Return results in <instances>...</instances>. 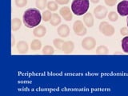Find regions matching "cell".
Instances as JSON below:
<instances>
[{
    "instance_id": "1",
    "label": "cell",
    "mask_w": 128,
    "mask_h": 96,
    "mask_svg": "<svg viewBox=\"0 0 128 96\" xmlns=\"http://www.w3.org/2000/svg\"><path fill=\"white\" fill-rule=\"evenodd\" d=\"M42 19V14L38 8H29L22 15V22L27 28L38 26Z\"/></svg>"
},
{
    "instance_id": "2",
    "label": "cell",
    "mask_w": 128,
    "mask_h": 96,
    "mask_svg": "<svg viewBox=\"0 0 128 96\" xmlns=\"http://www.w3.org/2000/svg\"><path fill=\"white\" fill-rule=\"evenodd\" d=\"M90 6V0H73L71 2L72 13L77 16L86 14Z\"/></svg>"
},
{
    "instance_id": "3",
    "label": "cell",
    "mask_w": 128,
    "mask_h": 96,
    "mask_svg": "<svg viewBox=\"0 0 128 96\" xmlns=\"http://www.w3.org/2000/svg\"><path fill=\"white\" fill-rule=\"evenodd\" d=\"M99 31L107 37L112 36L115 32L114 27L107 22H102L99 24Z\"/></svg>"
},
{
    "instance_id": "4",
    "label": "cell",
    "mask_w": 128,
    "mask_h": 96,
    "mask_svg": "<svg viewBox=\"0 0 128 96\" xmlns=\"http://www.w3.org/2000/svg\"><path fill=\"white\" fill-rule=\"evenodd\" d=\"M73 30L78 36H84L87 33L86 27L81 20H77L73 24Z\"/></svg>"
},
{
    "instance_id": "5",
    "label": "cell",
    "mask_w": 128,
    "mask_h": 96,
    "mask_svg": "<svg viewBox=\"0 0 128 96\" xmlns=\"http://www.w3.org/2000/svg\"><path fill=\"white\" fill-rule=\"evenodd\" d=\"M96 46V41L93 37H86L82 41V47L86 50H91Z\"/></svg>"
},
{
    "instance_id": "6",
    "label": "cell",
    "mask_w": 128,
    "mask_h": 96,
    "mask_svg": "<svg viewBox=\"0 0 128 96\" xmlns=\"http://www.w3.org/2000/svg\"><path fill=\"white\" fill-rule=\"evenodd\" d=\"M108 13V10L106 6L99 5L96 6L94 9V14L97 19H103L106 18V16Z\"/></svg>"
},
{
    "instance_id": "7",
    "label": "cell",
    "mask_w": 128,
    "mask_h": 96,
    "mask_svg": "<svg viewBox=\"0 0 128 96\" xmlns=\"http://www.w3.org/2000/svg\"><path fill=\"white\" fill-rule=\"evenodd\" d=\"M117 11L119 15L127 16L128 15V0H122L117 6Z\"/></svg>"
},
{
    "instance_id": "8",
    "label": "cell",
    "mask_w": 128,
    "mask_h": 96,
    "mask_svg": "<svg viewBox=\"0 0 128 96\" xmlns=\"http://www.w3.org/2000/svg\"><path fill=\"white\" fill-rule=\"evenodd\" d=\"M60 15L67 22H70L73 18V14H72L70 9L68 6H62L59 10Z\"/></svg>"
},
{
    "instance_id": "9",
    "label": "cell",
    "mask_w": 128,
    "mask_h": 96,
    "mask_svg": "<svg viewBox=\"0 0 128 96\" xmlns=\"http://www.w3.org/2000/svg\"><path fill=\"white\" fill-rule=\"evenodd\" d=\"M70 28L66 24L59 26L57 29V33L61 38H66L70 34Z\"/></svg>"
},
{
    "instance_id": "10",
    "label": "cell",
    "mask_w": 128,
    "mask_h": 96,
    "mask_svg": "<svg viewBox=\"0 0 128 96\" xmlns=\"http://www.w3.org/2000/svg\"><path fill=\"white\" fill-rule=\"evenodd\" d=\"M46 34V28L42 25L36 26L33 30V34L36 38H42L43 36H45Z\"/></svg>"
},
{
    "instance_id": "11",
    "label": "cell",
    "mask_w": 128,
    "mask_h": 96,
    "mask_svg": "<svg viewBox=\"0 0 128 96\" xmlns=\"http://www.w3.org/2000/svg\"><path fill=\"white\" fill-rule=\"evenodd\" d=\"M74 49V43L72 41H66L62 46V51L65 54H70Z\"/></svg>"
},
{
    "instance_id": "12",
    "label": "cell",
    "mask_w": 128,
    "mask_h": 96,
    "mask_svg": "<svg viewBox=\"0 0 128 96\" xmlns=\"http://www.w3.org/2000/svg\"><path fill=\"white\" fill-rule=\"evenodd\" d=\"M83 22L87 27H92L94 26V19L91 13H86L83 16Z\"/></svg>"
},
{
    "instance_id": "13",
    "label": "cell",
    "mask_w": 128,
    "mask_h": 96,
    "mask_svg": "<svg viewBox=\"0 0 128 96\" xmlns=\"http://www.w3.org/2000/svg\"><path fill=\"white\" fill-rule=\"evenodd\" d=\"M16 48L18 51V53L20 54H26V52L28 51V49H29V46H28V44L26 42L23 41H19L17 45H16Z\"/></svg>"
},
{
    "instance_id": "14",
    "label": "cell",
    "mask_w": 128,
    "mask_h": 96,
    "mask_svg": "<svg viewBox=\"0 0 128 96\" xmlns=\"http://www.w3.org/2000/svg\"><path fill=\"white\" fill-rule=\"evenodd\" d=\"M22 26V21L18 18H14L12 19L11 22V28L13 31H17Z\"/></svg>"
},
{
    "instance_id": "15",
    "label": "cell",
    "mask_w": 128,
    "mask_h": 96,
    "mask_svg": "<svg viewBox=\"0 0 128 96\" xmlns=\"http://www.w3.org/2000/svg\"><path fill=\"white\" fill-rule=\"evenodd\" d=\"M61 21H62L61 17H60L58 14H55V13L52 14V17L50 20V22L52 26H56L59 25V24L61 23Z\"/></svg>"
},
{
    "instance_id": "16",
    "label": "cell",
    "mask_w": 128,
    "mask_h": 96,
    "mask_svg": "<svg viewBox=\"0 0 128 96\" xmlns=\"http://www.w3.org/2000/svg\"><path fill=\"white\" fill-rule=\"evenodd\" d=\"M30 48L32 50H38L42 48V42L38 39H34L30 43Z\"/></svg>"
},
{
    "instance_id": "17",
    "label": "cell",
    "mask_w": 128,
    "mask_h": 96,
    "mask_svg": "<svg viewBox=\"0 0 128 96\" xmlns=\"http://www.w3.org/2000/svg\"><path fill=\"white\" fill-rule=\"evenodd\" d=\"M109 53V49L106 46H98L96 49V54H101V55H104V54H107Z\"/></svg>"
},
{
    "instance_id": "18",
    "label": "cell",
    "mask_w": 128,
    "mask_h": 96,
    "mask_svg": "<svg viewBox=\"0 0 128 96\" xmlns=\"http://www.w3.org/2000/svg\"><path fill=\"white\" fill-rule=\"evenodd\" d=\"M35 5L38 10H44L47 6V0H36Z\"/></svg>"
},
{
    "instance_id": "19",
    "label": "cell",
    "mask_w": 128,
    "mask_h": 96,
    "mask_svg": "<svg viewBox=\"0 0 128 96\" xmlns=\"http://www.w3.org/2000/svg\"><path fill=\"white\" fill-rule=\"evenodd\" d=\"M54 53V48L50 45H46L42 48V54L46 55H50Z\"/></svg>"
},
{
    "instance_id": "20",
    "label": "cell",
    "mask_w": 128,
    "mask_h": 96,
    "mask_svg": "<svg viewBox=\"0 0 128 96\" xmlns=\"http://www.w3.org/2000/svg\"><path fill=\"white\" fill-rule=\"evenodd\" d=\"M64 42L62 39H60V38H54L53 40V44H54V46L57 48V49L58 50H61L62 49V46H63V44H64Z\"/></svg>"
},
{
    "instance_id": "21",
    "label": "cell",
    "mask_w": 128,
    "mask_h": 96,
    "mask_svg": "<svg viewBox=\"0 0 128 96\" xmlns=\"http://www.w3.org/2000/svg\"><path fill=\"white\" fill-rule=\"evenodd\" d=\"M52 17V14H51V12L50 10H45V11H43L42 12V20L44 22H49L50 18Z\"/></svg>"
},
{
    "instance_id": "22",
    "label": "cell",
    "mask_w": 128,
    "mask_h": 96,
    "mask_svg": "<svg viewBox=\"0 0 128 96\" xmlns=\"http://www.w3.org/2000/svg\"><path fill=\"white\" fill-rule=\"evenodd\" d=\"M58 4L55 1H50L49 2H47V8L48 10H50V11H55L58 10Z\"/></svg>"
},
{
    "instance_id": "23",
    "label": "cell",
    "mask_w": 128,
    "mask_h": 96,
    "mask_svg": "<svg viewBox=\"0 0 128 96\" xmlns=\"http://www.w3.org/2000/svg\"><path fill=\"white\" fill-rule=\"evenodd\" d=\"M122 48L125 53H128V36H125L122 39Z\"/></svg>"
},
{
    "instance_id": "24",
    "label": "cell",
    "mask_w": 128,
    "mask_h": 96,
    "mask_svg": "<svg viewBox=\"0 0 128 96\" xmlns=\"http://www.w3.org/2000/svg\"><path fill=\"white\" fill-rule=\"evenodd\" d=\"M108 19L111 22H116L118 19V14L115 11H110L108 14Z\"/></svg>"
},
{
    "instance_id": "25",
    "label": "cell",
    "mask_w": 128,
    "mask_h": 96,
    "mask_svg": "<svg viewBox=\"0 0 128 96\" xmlns=\"http://www.w3.org/2000/svg\"><path fill=\"white\" fill-rule=\"evenodd\" d=\"M14 2H15V5L18 7L22 8L26 6L27 0H14Z\"/></svg>"
},
{
    "instance_id": "26",
    "label": "cell",
    "mask_w": 128,
    "mask_h": 96,
    "mask_svg": "<svg viewBox=\"0 0 128 96\" xmlns=\"http://www.w3.org/2000/svg\"><path fill=\"white\" fill-rule=\"evenodd\" d=\"M117 1L118 0H104L106 5L109 6H114L115 4L117 3Z\"/></svg>"
},
{
    "instance_id": "27",
    "label": "cell",
    "mask_w": 128,
    "mask_h": 96,
    "mask_svg": "<svg viewBox=\"0 0 128 96\" xmlns=\"http://www.w3.org/2000/svg\"><path fill=\"white\" fill-rule=\"evenodd\" d=\"M120 34L123 36H128V27L124 26L120 30Z\"/></svg>"
},
{
    "instance_id": "28",
    "label": "cell",
    "mask_w": 128,
    "mask_h": 96,
    "mask_svg": "<svg viewBox=\"0 0 128 96\" xmlns=\"http://www.w3.org/2000/svg\"><path fill=\"white\" fill-rule=\"evenodd\" d=\"M55 2L58 5H66L67 3H69L70 0H55Z\"/></svg>"
},
{
    "instance_id": "29",
    "label": "cell",
    "mask_w": 128,
    "mask_h": 96,
    "mask_svg": "<svg viewBox=\"0 0 128 96\" xmlns=\"http://www.w3.org/2000/svg\"><path fill=\"white\" fill-rule=\"evenodd\" d=\"M90 1L92 2V3H98L100 0H90Z\"/></svg>"
},
{
    "instance_id": "30",
    "label": "cell",
    "mask_w": 128,
    "mask_h": 96,
    "mask_svg": "<svg viewBox=\"0 0 128 96\" xmlns=\"http://www.w3.org/2000/svg\"><path fill=\"white\" fill-rule=\"evenodd\" d=\"M12 45H14V36H12Z\"/></svg>"
},
{
    "instance_id": "31",
    "label": "cell",
    "mask_w": 128,
    "mask_h": 96,
    "mask_svg": "<svg viewBox=\"0 0 128 96\" xmlns=\"http://www.w3.org/2000/svg\"><path fill=\"white\" fill-rule=\"evenodd\" d=\"M126 24H127V27H128V15H127V18H126Z\"/></svg>"
}]
</instances>
